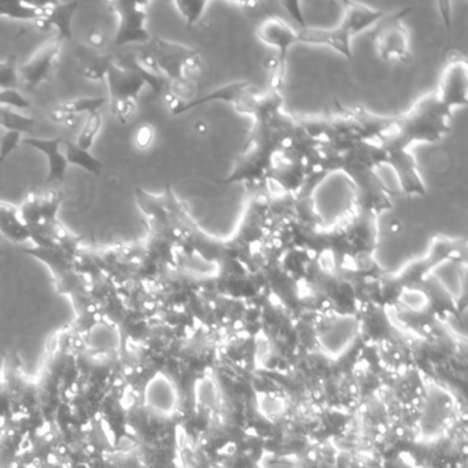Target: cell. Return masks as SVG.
Returning a JSON list of instances; mask_svg holds the SVG:
<instances>
[{
  "label": "cell",
  "mask_w": 468,
  "mask_h": 468,
  "mask_svg": "<svg viewBox=\"0 0 468 468\" xmlns=\"http://www.w3.org/2000/svg\"><path fill=\"white\" fill-rule=\"evenodd\" d=\"M459 415L457 394L443 383L427 380L416 418V441L423 445H434L445 440L456 426Z\"/></svg>",
  "instance_id": "6da1fadb"
},
{
  "label": "cell",
  "mask_w": 468,
  "mask_h": 468,
  "mask_svg": "<svg viewBox=\"0 0 468 468\" xmlns=\"http://www.w3.org/2000/svg\"><path fill=\"white\" fill-rule=\"evenodd\" d=\"M363 333V323L353 314L325 317L314 333L317 352L325 360L339 361L352 352Z\"/></svg>",
  "instance_id": "7a4b0ae2"
},
{
  "label": "cell",
  "mask_w": 468,
  "mask_h": 468,
  "mask_svg": "<svg viewBox=\"0 0 468 468\" xmlns=\"http://www.w3.org/2000/svg\"><path fill=\"white\" fill-rule=\"evenodd\" d=\"M109 6L117 17L116 37L117 48L127 45L144 46L152 40L147 31V4L144 2H112Z\"/></svg>",
  "instance_id": "3957f363"
},
{
  "label": "cell",
  "mask_w": 468,
  "mask_h": 468,
  "mask_svg": "<svg viewBox=\"0 0 468 468\" xmlns=\"http://www.w3.org/2000/svg\"><path fill=\"white\" fill-rule=\"evenodd\" d=\"M62 194L56 190H34L26 197L21 207H18L21 220L27 229H32L45 224L58 220V210L61 207Z\"/></svg>",
  "instance_id": "277c9868"
},
{
  "label": "cell",
  "mask_w": 468,
  "mask_h": 468,
  "mask_svg": "<svg viewBox=\"0 0 468 468\" xmlns=\"http://www.w3.org/2000/svg\"><path fill=\"white\" fill-rule=\"evenodd\" d=\"M144 404L150 412L160 418H174L180 408L179 388L169 375L158 372L147 383Z\"/></svg>",
  "instance_id": "5b68a950"
},
{
  "label": "cell",
  "mask_w": 468,
  "mask_h": 468,
  "mask_svg": "<svg viewBox=\"0 0 468 468\" xmlns=\"http://www.w3.org/2000/svg\"><path fill=\"white\" fill-rule=\"evenodd\" d=\"M407 15V10H402L388 17V20L383 17L379 21V27L375 35V48L383 59L402 61L408 56L407 31L402 24Z\"/></svg>",
  "instance_id": "8992f818"
},
{
  "label": "cell",
  "mask_w": 468,
  "mask_h": 468,
  "mask_svg": "<svg viewBox=\"0 0 468 468\" xmlns=\"http://www.w3.org/2000/svg\"><path fill=\"white\" fill-rule=\"evenodd\" d=\"M62 45L64 42L58 37H54L32 54L31 58L20 68L21 78L27 86L35 89L50 78L61 54Z\"/></svg>",
  "instance_id": "52a82bcc"
},
{
  "label": "cell",
  "mask_w": 468,
  "mask_h": 468,
  "mask_svg": "<svg viewBox=\"0 0 468 468\" xmlns=\"http://www.w3.org/2000/svg\"><path fill=\"white\" fill-rule=\"evenodd\" d=\"M468 69L467 62L454 59L446 65L437 98L446 109L467 105Z\"/></svg>",
  "instance_id": "ba28073f"
},
{
  "label": "cell",
  "mask_w": 468,
  "mask_h": 468,
  "mask_svg": "<svg viewBox=\"0 0 468 468\" xmlns=\"http://www.w3.org/2000/svg\"><path fill=\"white\" fill-rule=\"evenodd\" d=\"M111 100H138L146 83L138 73L125 67L117 59H112L105 76Z\"/></svg>",
  "instance_id": "9c48e42d"
},
{
  "label": "cell",
  "mask_w": 468,
  "mask_h": 468,
  "mask_svg": "<svg viewBox=\"0 0 468 468\" xmlns=\"http://www.w3.org/2000/svg\"><path fill=\"white\" fill-rule=\"evenodd\" d=\"M80 5L78 2H57V4H46L45 13L42 18L35 23V27L40 31L57 29V37L62 42H70L73 39V18Z\"/></svg>",
  "instance_id": "30bf717a"
},
{
  "label": "cell",
  "mask_w": 468,
  "mask_h": 468,
  "mask_svg": "<svg viewBox=\"0 0 468 468\" xmlns=\"http://www.w3.org/2000/svg\"><path fill=\"white\" fill-rule=\"evenodd\" d=\"M64 138L58 136V138H23L21 144H27V146L32 147V149L39 150L40 153L48 157V175L46 183L51 185V183H61L64 182L67 177L68 171V161L65 158L64 152H62V144H64Z\"/></svg>",
  "instance_id": "8fae6325"
},
{
  "label": "cell",
  "mask_w": 468,
  "mask_h": 468,
  "mask_svg": "<svg viewBox=\"0 0 468 468\" xmlns=\"http://www.w3.org/2000/svg\"><path fill=\"white\" fill-rule=\"evenodd\" d=\"M257 37L268 46L279 51V67H284L287 53L294 43H298V32L279 17H268L257 29Z\"/></svg>",
  "instance_id": "7c38bea8"
},
{
  "label": "cell",
  "mask_w": 468,
  "mask_h": 468,
  "mask_svg": "<svg viewBox=\"0 0 468 468\" xmlns=\"http://www.w3.org/2000/svg\"><path fill=\"white\" fill-rule=\"evenodd\" d=\"M350 35L344 27L338 29L306 28L298 32V42L306 45L324 46L331 50L338 51L345 58L352 59V48H350Z\"/></svg>",
  "instance_id": "4fadbf2b"
},
{
  "label": "cell",
  "mask_w": 468,
  "mask_h": 468,
  "mask_svg": "<svg viewBox=\"0 0 468 468\" xmlns=\"http://www.w3.org/2000/svg\"><path fill=\"white\" fill-rule=\"evenodd\" d=\"M385 161H388L396 169L399 185L405 193L419 194V196L426 194L424 185L416 169L415 160L412 155L405 152V149H391L390 152L386 153Z\"/></svg>",
  "instance_id": "5bb4252c"
},
{
  "label": "cell",
  "mask_w": 468,
  "mask_h": 468,
  "mask_svg": "<svg viewBox=\"0 0 468 468\" xmlns=\"http://www.w3.org/2000/svg\"><path fill=\"white\" fill-rule=\"evenodd\" d=\"M383 17L385 13L382 10H374L360 4H346V12L341 26L353 37L356 34L366 31L372 24L379 23Z\"/></svg>",
  "instance_id": "9a60e30c"
},
{
  "label": "cell",
  "mask_w": 468,
  "mask_h": 468,
  "mask_svg": "<svg viewBox=\"0 0 468 468\" xmlns=\"http://www.w3.org/2000/svg\"><path fill=\"white\" fill-rule=\"evenodd\" d=\"M0 234L16 243L31 239L28 229L21 220L18 207L4 201H0Z\"/></svg>",
  "instance_id": "2e32d148"
},
{
  "label": "cell",
  "mask_w": 468,
  "mask_h": 468,
  "mask_svg": "<svg viewBox=\"0 0 468 468\" xmlns=\"http://www.w3.org/2000/svg\"><path fill=\"white\" fill-rule=\"evenodd\" d=\"M46 4H28L17 0H0V17L9 20L37 23L45 13Z\"/></svg>",
  "instance_id": "e0dca14e"
},
{
  "label": "cell",
  "mask_w": 468,
  "mask_h": 468,
  "mask_svg": "<svg viewBox=\"0 0 468 468\" xmlns=\"http://www.w3.org/2000/svg\"><path fill=\"white\" fill-rule=\"evenodd\" d=\"M197 404L210 418L220 415L223 410V394L213 379H204L197 386Z\"/></svg>",
  "instance_id": "ac0fdd59"
},
{
  "label": "cell",
  "mask_w": 468,
  "mask_h": 468,
  "mask_svg": "<svg viewBox=\"0 0 468 468\" xmlns=\"http://www.w3.org/2000/svg\"><path fill=\"white\" fill-rule=\"evenodd\" d=\"M79 57V73L83 78L92 81L105 80L106 72H108L109 65L112 59L109 57L100 56L95 51L84 50L83 53L78 54Z\"/></svg>",
  "instance_id": "d6986e66"
},
{
  "label": "cell",
  "mask_w": 468,
  "mask_h": 468,
  "mask_svg": "<svg viewBox=\"0 0 468 468\" xmlns=\"http://www.w3.org/2000/svg\"><path fill=\"white\" fill-rule=\"evenodd\" d=\"M65 158H67L68 165L79 166L89 174L100 176L102 174L103 163L100 158L91 154L89 150L81 149L73 142H65Z\"/></svg>",
  "instance_id": "ffe728a7"
},
{
  "label": "cell",
  "mask_w": 468,
  "mask_h": 468,
  "mask_svg": "<svg viewBox=\"0 0 468 468\" xmlns=\"http://www.w3.org/2000/svg\"><path fill=\"white\" fill-rule=\"evenodd\" d=\"M0 127L6 131H16V133H32L35 127L34 117L24 116L17 112L0 106Z\"/></svg>",
  "instance_id": "44dd1931"
},
{
  "label": "cell",
  "mask_w": 468,
  "mask_h": 468,
  "mask_svg": "<svg viewBox=\"0 0 468 468\" xmlns=\"http://www.w3.org/2000/svg\"><path fill=\"white\" fill-rule=\"evenodd\" d=\"M106 103H108V100L102 97L79 98V100L67 101V102L58 105V108L67 112V113L72 114V116L79 117V114L97 113Z\"/></svg>",
  "instance_id": "7402d4cb"
},
{
  "label": "cell",
  "mask_w": 468,
  "mask_h": 468,
  "mask_svg": "<svg viewBox=\"0 0 468 468\" xmlns=\"http://www.w3.org/2000/svg\"><path fill=\"white\" fill-rule=\"evenodd\" d=\"M101 128H102V116H101L100 112L89 114L83 128H81L80 133H79L76 144L81 147V149L89 150L90 152L91 147L94 146L95 139H97Z\"/></svg>",
  "instance_id": "603a6c76"
},
{
  "label": "cell",
  "mask_w": 468,
  "mask_h": 468,
  "mask_svg": "<svg viewBox=\"0 0 468 468\" xmlns=\"http://www.w3.org/2000/svg\"><path fill=\"white\" fill-rule=\"evenodd\" d=\"M177 12L180 13L183 18H185L187 27L196 26L202 16H204L205 9H207V2H196V0H179L175 2Z\"/></svg>",
  "instance_id": "cb8c5ba5"
},
{
  "label": "cell",
  "mask_w": 468,
  "mask_h": 468,
  "mask_svg": "<svg viewBox=\"0 0 468 468\" xmlns=\"http://www.w3.org/2000/svg\"><path fill=\"white\" fill-rule=\"evenodd\" d=\"M111 111L119 124L127 125L135 119L138 113L136 100H111Z\"/></svg>",
  "instance_id": "d4e9b609"
},
{
  "label": "cell",
  "mask_w": 468,
  "mask_h": 468,
  "mask_svg": "<svg viewBox=\"0 0 468 468\" xmlns=\"http://www.w3.org/2000/svg\"><path fill=\"white\" fill-rule=\"evenodd\" d=\"M17 83V61L15 57L0 61V90L16 89Z\"/></svg>",
  "instance_id": "484cf974"
},
{
  "label": "cell",
  "mask_w": 468,
  "mask_h": 468,
  "mask_svg": "<svg viewBox=\"0 0 468 468\" xmlns=\"http://www.w3.org/2000/svg\"><path fill=\"white\" fill-rule=\"evenodd\" d=\"M0 106L2 108L27 109L31 108V102L16 89L0 90Z\"/></svg>",
  "instance_id": "4316f807"
},
{
  "label": "cell",
  "mask_w": 468,
  "mask_h": 468,
  "mask_svg": "<svg viewBox=\"0 0 468 468\" xmlns=\"http://www.w3.org/2000/svg\"><path fill=\"white\" fill-rule=\"evenodd\" d=\"M21 142H23V133L7 131L0 139V163H4L13 152H16Z\"/></svg>",
  "instance_id": "83f0119b"
},
{
  "label": "cell",
  "mask_w": 468,
  "mask_h": 468,
  "mask_svg": "<svg viewBox=\"0 0 468 468\" xmlns=\"http://www.w3.org/2000/svg\"><path fill=\"white\" fill-rule=\"evenodd\" d=\"M155 139V130L153 125L142 124L141 127L136 130L135 136H133V144L138 147L139 150L144 152V150L150 149L153 146V142Z\"/></svg>",
  "instance_id": "f1b7e54d"
},
{
  "label": "cell",
  "mask_w": 468,
  "mask_h": 468,
  "mask_svg": "<svg viewBox=\"0 0 468 468\" xmlns=\"http://www.w3.org/2000/svg\"><path fill=\"white\" fill-rule=\"evenodd\" d=\"M109 42V35L106 32V29H103L102 27H95L87 35V45L90 46L91 50H101V48H105Z\"/></svg>",
  "instance_id": "f546056e"
},
{
  "label": "cell",
  "mask_w": 468,
  "mask_h": 468,
  "mask_svg": "<svg viewBox=\"0 0 468 468\" xmlns=\"http://www.w3.org/2000/svg\"><path fill=\"white\" fill-rule=\"evenodd\" d=\"M48 117H50V120L54 124L61 125V127L75 128L76 125H78V117L67 113V112L59 109L58 106H56V108L50 112Z\"/></svg>",
  "instance_id": "4dcf8cb0"
},
{
  "label": "cell",
  "mask_w": 468,
  "mask_h": 468,
  "mask_svg": "<svg viewBox=\"0 0 468 468\" xmlns=\"http://www.w3.org/2000/svg\"><path fill=\"white\" fill-rule=\"evenodd\" d=\"M283 7H286L287 12L290 13L292 18L300 24L301 29L306 28L305 18H303V12H301L300 4L297 2H284Z\"/></svg>",
  "instance_id": "1f68e13d"
},
{
  "label": "cell",
  "mask_w": 468,
  "mask_h": 468,
  "mask_svg": "<svg viewBox=\"0 0 468 468\" xmlns=\"http://www.w3.org/2000/svg\"><path fill=\"white\" fill-rule=\"evenodd\" d=\"M2 254H4V250H2V249H0V256H2Z\"/></svg>",
  "instance_id": "d6a6232c"
}]
</instances>
